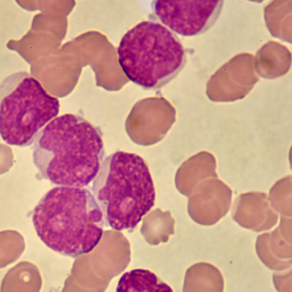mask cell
I'll return each mask as SVG.
<instances>
[{
	"mask_svg": "<svg viewBox=\"0 0 292 292\" xmlns=\"http://www.w3.org/2000/svg\"><path fill=\"white\" fill-rule=\"evenodd\" d=\"M102 146L94 127L66 114L43 129L35 143L33 159L39 171L55 183L86 182L99 170Z\"/></svg>",
	"mask_w": 292,
	"mask_h": 292,
	"instance_id": "obj_1",
	"label": "cell"
},
{
	"mask_svg": "<svg viewBox=\"0 0 292 292\" xmlns=\"http://www.w3.org/2000/svg\"><path fill=\"white\" fill-rule=\"evenodd\" d=\"M120 66L126 76L144 88L164 85L181 65L182 45L167 28L144 21L127 31L119 48Z\"/></svg>",
	"mask_w": 292,
	"mask_h": 292,
	"instance_id": "obj_2",
	"label": "cell"
},
{
	"mask_svg": "<svg viewBox=\"0 0 292 292\" xmlns=\"http://www.w3.org/2000/svg\"><path fill=\"white\" fill-rule=\"evenodd\" d=\"M104 164L110 182V219L114 229H133L154 206L155 188L143 159L134 153L117 151Z\"/></svg>",
	"mask_w": 292,
	"mask_h": 292,
	"instance_id": "obj_3",
	"label": "cell"
},
{
	"mask_svg": "<svg viewBox=\"0 0 292 292\" xmlns=\"http://www.w3.org/2000/svg\"><path fill=\"white\" fill-rule=\"evenodd\" d=\"M40 82L27 74L1 99L0 134L11 145L29 143L59 111L58 100Z\"/></svg>",
	"mask_w": 292,
	"mask_h": 292,
	"instance_id": "obj_4",
	"label": "cell"
},
{
	"mask_svg": "<svg viewBox=\"0 0 292 292\" xmlns=\"http://www.w3.org/2000/svg\"><path fill=\"white\" fill-rule=\"evenodd\" d=\"M175 110L163 97L147 98L133 106L125 122L126 132L139 145L148 146L161 140L176 119Z\"/></svg>",
	"mask_w": 292,
	"mask_h": 292,
	"instance_id": "obj_5",
	"label": "cell"
},
{
	"mask_svg": "<svg viewBox=\"0 0 292 292\" xmlns=\"http://www.w3.org/2000/svg\"><path fill=\"white\" fill-rule=\"evenodd\" d=\"M218 0H158L154 10L162 22L181 35L200 32L215 10Z\"/></svg>",
	"mask_w": 292,
	"mask_h": 292,
	"instance_id": "obj_6",
	"label": "cell"
},
{
	"mask_svg": "<svg viewBox=\"0 0 292 292\" xmlns=\"http://www.w3.org/2000/svg\"><path fill=\"white\" fill-rule=\"evenodd\" d=\"M232 197L231 190L221 180L208 179L198 184L189 196L188 214L199 224L214 225L228 211Z\"/></svg>",
	"mask_w": 292,
	"mask_h": 292,
	"instance_id": "obj_7",
	"label": "cell"
},
{
	"mask_svg": "<svg viewBox=\"0 0 292 292\" xmlns=\"http://www.w3.org/2000/svg\"><path fill=\"white\" fill-rule=\"evenodd\" d=\"M259 79L254 56L246 53L237 55L221 68V101L244 98Z\"/></svg>",
	"mask_w": 292,
	"mask_h": 292,
	"instance_id": "obj_8",
	"label": "cell"
},
{
	"mask_svg": "<svg viewBox=\"0 0 292 292\" xmlns=\"http://www.w3.org/2000/svg\"><path fill=\"white\" fill-rule=\"evenodd\" d=\"M215 158L210 153L200 152L184 162L175 175L176 187L182 194L189 197L200 182L211 178H217Z\"/></svg>",
	"mask_w": 292,
	"mask_h": 292,
	"instance_id": "obj_9",
	"label": "cell"
},
{
	"mask_svg": "<svg viewBox=\"0 0 292 292\" xmlns=\"http://www.w3.org/2000/svg\"><path fill=\"white\" fill-rule=\"evenodd\" d=\"M291 60V53L287 47L278 42L269 41L256 52L254 57L255 69L262 77L274 79L288 72Z\"/></svg>",
	"mask_w": 292,
	"mask_h": 292,
	"instance_id": "obj_10",
	"label": "cell"
},
{
	"mask_svg": "<svg viewBox=\"0 0 292 292\" xmlns=\"http://www.w3.org/2000/svg\"><path fill=\"white\" fill-rule=\"evenodd\" d=\"M262 193H248L241 195L234 206L233 217L236 221L261 223L276 222L277 216Z\"/></svg>",
	"mask_w": 292,
	"mask_h": 292,
	"instance_id": "obj_11",
	"label": "cell"
},
{
	"mask_svg": "<svg viewBox=\"0 0 292 292\" xmlns=\"http://www.w3.org/2000/svg\"><path fill=\"white\" fill-rule=\"evenodd\" d=\"M223 278L220 271L207 263H195L186 270L183 292H222Z\"/></svg>",
	"mask_w": 292,
	"mask_h": 292,
	"instance_id": "obj_12",
	"label": "cell"
},
{
	"mask_svg": "<svg viewBox=\"0 0 292 292\" xmlns=\"http://www.w3.org/2000/svg\"><path fill=\"white\" fill-rule=\"evenodd\" d=\"M264 13L272 36L291 43L292 0H273L265 7Z\"/></svg>",
	"mask_w": 292,
	"mask_h": 292,
	"instance_id": "obj_13",
	"label": "cell"
},
{
	"mask_svg": "<svg viewBox=\"0 0 292 292\" xmlns=\"http://www.w3.org/2000/svg\"><path fill=\"white\" fill-rule=\"evenodd\" d=\"M118 292L173 291L170 286L155 273L143 269H135L124 273L117 287Z\"/></svg>",
	"mask_w": 292,
	"mask_h": 292,
	"instance_id": "obj_14",
	"label": "cell"
},
{
	"mask_svg": "<svg viewBox=\"0 0 292 292\" xmlns=\"http://www.w3.org/2000/svg\"><path fill=\"white\" fill-rule=\"evenodd\" d=\"M175 224L169 211L157 208L143 218L140 232L147 242L157 245L167 242L174 234Z\"/></svg>",
	"mask_w": 292,
	"mask_h": 292,
	"instance_id": "obj_15",
	"label": "cell"
},
{
	"mask_svg": "<svg viewBox=\"0 0 292 292\" xmlns=\"http://www.w3.org/2000/svg\"><path fill=\"white\" fill-rule=\"evenodd\" d=\"M290 176L280 180L276 183L271 190L270 193L271 202L275 209L280 213L285 214V209H287L288 206L290 208V193L291 192V184L290 181L287 183V181Z\"/></svg>",
	"mask_w": 292,
	"mask_h": 292,
	"instance_id": "obj_16",
	"label": "cell"
}]
</instances>
